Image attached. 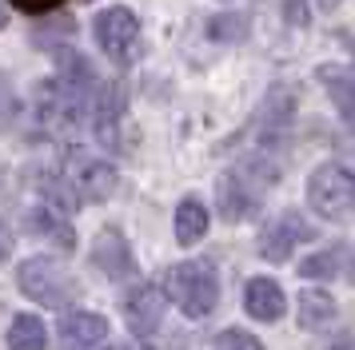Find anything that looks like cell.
I'll return each instance as SVG.
<instances>
[{
  "label": "cell",
  "mask_w": 355,
  "mask_h": 350,
  "mask_svg": "<svg viewBox=\"0 0 355 350\" xmlns=\"http://www.w3.org/2000/svg\"><path fill=\"white\" fill-rule=\"evenodd\" d=\"M275 175H279V167L268 156H248L232 172H224L220 175V215L232 223L248 219L259 207L263 191L275 183Z\"/></svg>",
  "instance_id": "cell-1"
},
{
  "label": "cell",
  "mask_w": 355,
  "mask_h": 350,
  "mask_svg": "<svg viewBox=\"0 0 355 350\" xmlns=\"http://www.w3.org/2000/svg\"><path fill=\"white\" fill-rule=\"evenodd\" d=\"M164 299H172L188 318H204L220 302V275L208 259H188L164 275Z\"/></svg>",
  "instance_id": "cell-2"
},
{
  "label": "cell",
  "mask_w": 355,
  "mask_h": 350,
  "mask_svg": "<svg viewBox=\"0 0 355 350\" xmlns=\"http://www.w3.org/2000/svg\"><path fill=\"white\" fill-rule=\"evenodd\" d=\"M17 286H20V295H28L33 302L49 306V311H64L68 302H76V295H80V283L72 279V270H64V263L44 259V255L20 263Z\"/></svg>",
  "instance_id": "cell-3"
},
{
  "label": "cell",
  "mask_w": 355,
  "mask_h": 350,
  "mask_svg": "<svg viewBox=\"0 0 355 350\" xmlns=\"http://www.w3.org/2000/svg\"><path fill=\"white\" fill-rule=\"evenodd\" d=\"M307 203L323 219H352L355 215V172L343 163H320L307 175Z\"/></svg>",
  "instance_id": "cell-4"
},
{
  "label": "cell",
  "mask_w": 355,
  "mask_h": 350,
  "mask_svg": "<svg viewBox=\"0 0 355 350\" xmlns=\"http://www.w3.org/2000/svg\"><path fill=\"white\" fill-rule=\"evenodd\" d=\"M92 36H96V44L104 56H112L116 64H128L136 56V44H140V20L132 8L124 4H112V8H104L96 16V24H92Z\"/></svg>",
  "instance_id": "cell-5"
},
{
  "label": "cell",
  "mask_w": 355,
  "mask_h": 350,
  "mask_svg": "<svg viewBox=\"0 0 355 350\" xmlns=\"http://www.w3.org/2000/svg\"><path fill=\"white\" fill-rule=\"evenodd\" d=\"M307 239H315V227L300 215V211H284V215H275L263 231H259V255L268 259V263H288L291 251L307 243Z\"/></svg>",
  "instance_id": "cell-6"
},
{
  "label": "cell",
  "mask_w": 355,
  "mask_h": 350,
  "mask_svg": "<svg viewBox=\"0 0 355 350\" xmlns=\"http://www.w3.org/2000/svg\"><path fill=\"white\" fill-rule=\"evenodd\" d=\"M68 187L76 191V199H108L116 191V167L112 163H104V159H92V156H80V151H72L68 159Z\"/></svg>",
  "instance_id": "cell-7"
},
{
  "label": "cell",
  "mask_w": 355,
  "mask_h": 350,
  "mask_svg": "<svg viewBox=\"0 0 355 350\" xmlns=\"http://www.w3.org/2000/svg\"><path fill=\"white\" fill-rule=\"evenodd\" d=\"M291 116H295V95H291L288 84H275L272 92H268V100H263L259 116H256V131H259V140H263V147H272L275 140L288 136Z\"/></svg>",
  "instance_id": "cell-8"
},
{
  "label": "cell",
  "mask_w": 355,
  "mask_h": 350,
  "mask_svg": "<svg viewBox=\"0 0 355 350\" xmlns=\"http://www.w3.org/2000/svg\"><path fill=\"white\" fill-rule=\"evenodd\" d=\"M92 127H96V140L116 147L120 143V116H124V88L120 84H96V92H92Z\"/></svg>",
  "instance_id": "cell-9"
},
{
  "label": "cell",
  "mask_w": 355,
  "mask_h": 350,
  "mask_svg": "<svg viewBox=\"0 0 355 350\" xmlns=\"http://www.w3.org/2000/svg\"><path fill=\"white\" fill-rule=\"evenodd\" d=\"M92 267L104 270L108 279H128L136 275V259H132V247L128 239L120 235L116 227H104L92 243Z\"/></svg>",
  "instance_id": "cell-10"
},
{
  "label": "cell",
  "mask_w": 355,
  "mask_h": 350,
  "mask_svg": "<svg viewBox=\"0 0 355 350\" xmlns=\"http://www.w3.org/2000/svg\"><path fill=\"white\" fill-rule=\"evenodd\" d=\"M124 315L136 338H152L156 326L164 322V291L160 286H136L128 299H124Z\"/></svg>",
  "instance_id": "cell-11"
},
{
  "label": "cell",
  "mask_w": 355,
  "mask_h": 350,
  "mask_svg": "<svg viewBox=\"0 0 355 350\" xmlns=\"http://www.w3.org/2000/svg\"><path fill=\"white\" fill-rule=\"evenodd\" d=\"M243 311L256 318V322H279L284 311H288V299H284V286L275 279H248L243 286Z\"/></svg>",
  "instance_id": "cell-12"
},
{
  "label": "cell",
  "mask_w": 355,
  "mask_h": 350,
  "mask_svg": "<svg viewBox=\"0 0 355 350\" xmlns=\"http://www.w3.org/2000/svg\"><path fill=\"white\" fill-rule=\"evenodd\" d=\"M108 338V318L92 315V311H72V315L60 322V342L72 350H92Z\"/></svg>",
  "instance_id": "cell-13"
},
{
  "label": "cell",
  "mask_w": 355,
  "mask_h": 350,
  "mask_svg": "<svg viewBox=\"0 0 355 350\" xmlns=\"http://www.w3.org/2000/svg\"><path fill=\"white\" fill-rule=\"evenodd\" d=\"M204 235H208V207L200 203L196 195L180 199V207H176V243L180 247H196Z\"/></svg>",
  "instance_id": "cell-14"
},
{
  "label": "cell",
  "mask_w": 355,
  "mask_h": 350,
  "mask_svg": "<svg viewBox=\"0 0 355 350\" xmlns=\"http://www.w3.org/2000/svg\"><path fill=\"white\" fill-rule=\"evenodd\" d=\"M315 76L327 84V92H331V100L339 104V111L347 116V124L355 127V76L347 72V68H336V64H323Z\"/></svg>",
  "instance_id": "cell-15"
},
{
  "label": "cell",
  "mask_w": 355,
  "mask_h": 350,
  "mask_svg": "<svg viewBox=\"0 0 355 350\" xmlns=\"http://www.w3.org/2000/svg\"><path fill=\"white\" fill-rule=\"evenodd\" d=\"M300 326L304 331H323L336 318V299L327 291H300Z\"/></svg>",
  "instance_id": "cell-16"
},
{
  "label": "cell",
  "mask_w": 355,
  "mask_h": 350,
  "mask_svg": "<svg viewBox=\"0 0 355 350\" xmlns=\"http://www.w3.org/2000/svg\"><path fill=\"white\" fill-rule=\"evenodd\" d=\"M49 334H44V322L36 315H17L12 326H8V350H44Z\"/></svg>",
  "instance_id": "cell-17"
},
{
  "label": "cell",
  "mask_w": 355,
  "mask_h": 350,
  "mask_svg": "<svg viewBox=\"0 0 355 350\" xmlns=\"http://www.w3.org/2000/svg\"><path fill=\"white\" fill-rule=\"evenodd\" d=\"M28 231L56 239L64 251L72 247V243H76V235H72V227L64 223V215H60V211H33V215H28Z\"/></svg>",
  "instance_id": "cell-18"
},
{
  "label": "cell",
  "mask_w": 355,
  "mask_h": 350,
  "mask_svg": "<svg viewBox=\"0 0 355 350\" xmlns=\"http://www.w3.org/2000/svg\"><path fill=\"white\" fill-rule=\"evenodd\" d=\"M208 36H211V40H224V44H236V40H243V36H248V16H243V12H220V16H211Z\"/></svg>",
  "instance_id": "cell-19"
},
{
  "label": "cell",
  "mask_w": 355,
  "mask_h": 350,
  "mask_svg": "<svg viewBox=\"0 0 355 350\" xmlns=\"http://www.w3.org/2000/svg\"><path fill=\"white\" fill-rule=\"evenodd\" d=\"M339 255H343L339 247L307 255L304 263H300V275H304V279H331V275H339Z\"/></svg>",
  "instance_id": "cell-20"
},
{
  "label": "cell",
  "mask_w": 355,
  "mask_h": 350,
  "mask_svg": "<svg viewBox=\"0 0 355 350\" xmlns=\"http://www.w3.org/2000/svg\"><path fill=\"white\" fill-rule=\"evenodd\" d=\"M211 350H263V347H259V338H252L248 331H224L216 338Z\"/></svg>",
  "instance_id": "cell-21"
},
{
  "label": "cell",
  "mask_w": 355,
  "mask_h": 350,
  "mask_svg": "<svg viewBox=\"0 0 355 350\" xmlns=\"http://www.w3.org/2000/svg\"><path fill=\"white\" fill-rule=\"evenodd\" d=\"M17 111H20V104H17V92L0 80V131L4 127H12V120H17Z\"/></svg>",
  "instance_id": "cell-22"
},
{
  "label": "cell",
  "mask_w": 355,
  "mask_h": 350,
  "mask_svg": "<svg viewBox=\"0 0 355 350\" xmlns=\"http://www.w3.org/2000/svg\"><path fill=\"white\" fill-rule=\"evenodd\" d=\"M64 0H12V8H20V12H28V16H49L56 12Z\"/></svg>",
  "instance_id": "cell-23"
},
{
  "label": "cell",
  "mask_w": 355,
  "mask_h": 350,
  "mask_svg": "<svg viewBox=\"0 0 355 350\" xmlns=\"http://www.w3.org/2000/svg\"><path fill=\"white\" fill-rule=\"evenodd\" d=\"M284 16H288L291 28H304V24H307V8H304V0H284Z\"/></svg>",
  "instance_id": "cell-24"
},
{
  "label": "cell",
  "mask_w": 355,
  "mask_h": 350,
  "mask_svg": "<svg viewBox=\"0 0 355 350\" xmlns=\"http://www.w3.org/2000/svg\"><path fill=\"white\" fill-rule=\"evenodd\" d=\"M8 255H12V231H8V227L0 223V263H4Z\"/></svg>",
  "instance_id": "cell-25"
},
{
  "label": "cell",
  "mask_w": 355,
  "mask_h": 350,
  "mask_svg": "<svg viewBox=\"0 0 355 350\" xmlns=\"http://www.w3.org/2000/svg\"><path fill=\"white\" fill-rule=\"evenodd\" d=\"M315 4H320L323 12H331V8H339V4H343V0H315Z\"/></svg>",
  "instance_id": "cell-26"
},
{
  "label": "cell",
  "mask_w": 355,
  "mask_h": 350,
  "mask_svg": "<svg viewBox=\"0 0 355 350\" xmlns=\"http://www.w3.org/2000/svg\"><path fill=\"white\" fill-rule=\"evenodd\" d=\"M327 350H355V338H343V342H336V347H327Z\"/></svg>",
  "instance_id": "cell-27"
},
{
  "label": "cell",
  "mask_w": 355,
  "mask_h": 350,
  "mask_svg": "<svg viewBox=\"0 0 355 350\" xmlns=\"http://www.w3.org/2000/svg\"><path fill=\"white\" fill-rule=\"evenodd\" d=\"M4 24H8V12H4V4H0V32H4Z\"/></svg>",
  "instance_id": "cell-28"
},
{
  "label": "cell",
  "mask_w": 355,
  "mask_h": 350,
  "mask_svg": "<svg viewBox=\"0 0 355 350\" xmlns=\"http://www.w3.org/2000/svg\"><path fill=\"white\" fill-rule=\"evenodd\" d=\"M108 350H128V347H108Z\"/></svg>",
  "instance_id": "cell-29"
},
{
  "label": "cell",
  "mask_w": 355,
  "mask_h": 350,
  "mask_svg": "<svg viewBox=\"0 0 355 350\" xmlns=\"http://www.w3.org/2000/svg\"><path fill=\"white\" fill-rule=\"evenodd\" d=\"M352 48H355V40H352Z\"/></svg>",
  "instance_id": "cell-30"
}]
</instances>
